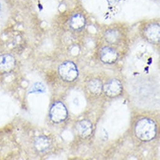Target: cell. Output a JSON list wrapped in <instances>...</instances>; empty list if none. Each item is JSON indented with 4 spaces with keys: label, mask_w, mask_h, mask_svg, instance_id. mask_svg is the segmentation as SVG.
Returning a JSON list of instances; mask_svg holds the SVG:
<instances>
[{
    "label": "cell",
    "mask_w": 160,
    "mask_h": 160,
    "mask_svg": "<svg viewBox=\"0 0 160 160\" xmlns=\"http://www.w3.org/2000/svg\"><path fill=\"white\" fill-rule=\"evenodd\" d=\"M50 146V139L45 136H40L36 138L35 141V146L37 151L40 152H43L47 150Z\"/></svg>",
    "instance_id": "cell-12"
},
{
    "label": "cell",
    "mask_w": 160,
    "mask_h": 160,
    "mask_svg": "<svg viewBox=\"0 0 160 160\" xmlns=\"http://www.w3.org/2000/svg\"><path fill=\"white\" fill-rule=\"evenodd\" d=\"M102 90L106 96L114 98L119 96L122 94L123 87L119 80L112 78L103 86Z\"/></svg>",
    "instance_id": "cell-5"
},
{
    "label": "cell",
    "mask_w": 160,
    "mask_h": 160,
    "mask_svg": "<svg viewBox=\"0 0 160 160\" xmlns=\"http://www.w3.org/2000/svg\"><path fill=\"white\" fill-rule=\"evenodd\" d=\"M50 119L55 123L63 122L68 117V111L61 101L55 102L51 106L49 112Z\"/></svg>",
    "instance_id": "cell-3"
},
{
    "label": "cell",
    "mask_w": 160,
    "mask_h": 160,
    "mask_svg": "<svg viewBox=\"0 0 160 160\" xmlns=\"http://www.w3.org/2000/svg\"><path fill=\"white\" fill-rule=\"evenodd\" d=\"M88 88L91 93L94 95H98L102 92L103 86L101 80L93 78L89 82Z\"/></svg>",
    "instance_id": "cell-13"
},
{
    "label": "cell",
    "mask_w": 160,
    "mask_h": 160,
    "mask_svg": "<svg viewBox=\"0 0 160 160\" xmlns=\"http://www.w3.org/2000/svg\"><path fill=\"white\" fill-rule=\"evenodd\" d=\"M16 65V60L11 54L5 53L0 55V72L9 73Z\"/></svg>",
    "instance_id": "cell-7"
},
{
    "label": "cell",
    "mask_w": 160,
    "mask_h": 160,
    "mask_svg": "<svg viewBox=\"0 0 160 160\" xmlns=\"http://www.w3.org/2000/svg\"><path fill=\"white\" fill-rule=\"evenodd\" d=\"M118 52L111 47H104L100 51L101 60L105 64L111 65L114 63L118 60Z\"/></svg>",
    "instance_id": "cell-6"
},
{
    "label": "cell",
    "mask_w": 160,
    "mask_h": 160,
    "mask_svg": "<svg viewBox=\"0 0 160 160\" xmlns=\"http://www.w3.org/2000/svg\"><path fill=\"white\" fill-rule=\"evenodd\" d=\"M76 129L79 136L84 139L90 137L93 131L92 122L87 119L80 121L77 124Z\"/></svg>",
    "instance_id": "cell-9"
},
{
    "label": "cell",
    "mask_w": 160,
    "mask_h": 160,
    "mask_svg": "<svg viewBox=\"0 0 160 160\" xmlns=\"http://www.w3.org/2000/svg\"><path fill=\"white\" fill-rule=\"evenodd\" d=\"M157 132L156 122L149 118H142L135 124V136L142 142H148L154 139L157 136Z\"/></svg>",
    "instance_id": "cell-1"
},
{
    "label": "cell",
    "mask_w": 160,
    "mask_h": 160,
    "mask_svg": "<svg viewBox=\"0 0 160 160\" xmlns=\"http://www.w3.org/2000/svg\"><path fill=\"white\" fill-rule=\"evenodd\" d=\"M142 34L148 42L154 44L158 43L160 38L159 24L156 22L148 23L143 29Z\"/></svg>",
    "instance_id": "cell-4"
},
{
    "label": "cell",
    "mask_w": 160,
    "mask_h": 160,
    "mask_svg": "<svg viewBox=\"0 0 160 160\" xmlns=\"http://www.w3.org/2000/svg\"><path fill=\"white\" fill-rule=\"evenodd\" d=\"M86 25V18L81 13H74L69 20V27L75 32L82 30Z\"/></svg>",
    "instance_id": "cell-8"
},
{
    "label": "cell",
    "mask_w": 160,
    "mask_h": 160,
    "mask_svg": "<svg viewBox=\"0 0 160 160\" xmlns=\"http://www.w3.org/2000/svg\"><path fill=\"white\" fill-rule=\"evenodd\" d=\"M58 74L64 82H73L78 76L77 65L72 61H65L58 67Z\"/></svg>",
    "instance_id": "cell-2"
},
{
    "label": "cell",
    "mask_w": 160,
    "mask_h": 160,
    "mask_svg": "<svg viewBox=\"0 0 160 160\" xmlns=\"http://www.w3.org/2000/svg\"><path fill=\"white\" fill-rule=\"evenodd\" d=\"M104 37L106 42L111 45H115L121 42L122 35L118 30L111 28L105 32Z\"/></svg>",
    "instance_id": "cell-10"
},
{
    "label": "cell",
    "mask_w": 160,
    "mask_h": 160,
    "mask_svg": "<svg viewBox=\"0 0 160 160\" xmlns=\"http://www.w3.org/2000/svg\"><path fill=\"white\" fill-rule=\"evenodd\" d=\"M9 18V10L5 0H0V31L5 27Z\"/></svg>",
    "instance_id": "cell-11"
},
{
    "label": "cell",
    "mask_w": 160,
    "mask_h": 160,
    "mask_svg": "<svg viewBox=\"0 0 160 160\" xmlns=\"http://www.w3.org/2000/svg\"><path fill=\"white\" fill-rule=\"evenodd\" d=\"M45 86L40 82L35 83L30 89V93H36V92H44L45 91Z\"/></svg>",
    "instance_id": "cell-14"
}]
</instances>
